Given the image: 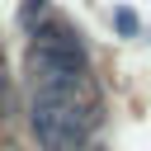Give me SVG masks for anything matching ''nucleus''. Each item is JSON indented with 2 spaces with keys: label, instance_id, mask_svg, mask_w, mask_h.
<instances>
[{
  "label": "nucleus",
  "instance_id": "obj_2",
  "mask_svg": "<svg viewBox=\"0 0 151 151\" xmlns=\"http://www.w3.org/2000/svg\"><path fill=\"white\" fill-rule=\"evenodd\" d=\"M24 80L28 90H76L90 85V47L80 38V28L71 19H61L57 9L28 33L24 47Z\"/></svg>",
  "mask_w": 151,
  "mask_h": 151
},
{
  "label": "nucleus",
  "instance_id": "obj_1",
  "mask_svg": "<svg viewBox=\"0 0 151 151\" xmlns=\"http://www.w3.org/2000/svg\"><path fill=\"white\" fill-rule=\"evenodd\" d=\"M99 127V90H28V132L42 151H94L90 137Z\"/></svg>",
  "mask_w": 151,
  "mask_h": 151
},
{
  "label": "nucleus",
  "instance_id": "obj_5",
  "mask_svg": "<svg viewBox=\"0 0 151 151\" xmlns=\"http://www.w3.org/2000/svg\"><path fill=\"white\" fill-rule=\"evenodd\" d=\"M9 99V66H5V57H0V104Z\"/></svg>",
  "mask_w": 151,
  "mask_h": 151
},
{
  "label": "nucleus",
  "instance_id": "obj_3",
  "mask_svg": "<svg viewBox=\"0 0 151 151\" xmlns=\"http://www.w3.org/2000/svg\"><path fill=\"white\" fill-rule=\"evenodd\" d=\"M47 14H52V5H47V0H24V5H19V33L28 38V33H33Z\"/></svg>",
  "mask_w": 151,
  "mask_h": 151
},
{
  "label": "nucleus",
  "instance_id": "obj_4",
  "mask_svg": "<svg viewBox=\"0 0 151 151\" xmlns=\"http://www.w3.org/2000/svg\"><path fill=\"white\" fill-rule=\"evenodd\" d=\"M113 28H118L123 38H137V33H142V19H137L132 9H113Z\"/></svg>",
  "mask_w": 151,
  "mask_h": 151
}]
</instances>
